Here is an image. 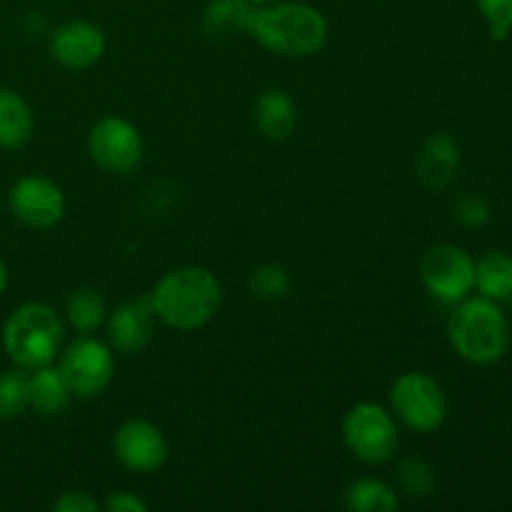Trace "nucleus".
<instances>
[{
    "mask_svg": "<svg viewBox=\"0 0 512 512\" xmlns=\"http://www.w3.org/2000/svg\"><path fill=\"white\" fill-rule=\"evenodd\" d=\"M250 3H255V5H265V3H275V0H250Z\"/></svg>",
    "mask_w": 512,
    "mask_h": 512,
    "instance_id": "nucleus-30",
    "label": "nucleus"
},
{
    "mask_svg": "<svg viewBox=\"0 0 512 512\" xmlns=\"http://www.w3.org/2000/svg\"><path fill=\"white\" fill-rule=\"evenodd\" d=\"M343 503L353 512H393L398 510L400 498L383 480L360 478L348 485Z\"/></svg>",
    "mask_w": 512,
    "mask_h": 512,
    "instance_id": "nucleus-20",
    "label": "nucleus"
},
{
    "mask_svg": "<svg viewBox=\"0 0 512 512\" xmlns=\"http://www.w3.org/2000/svg\"><path fill=\"white\" fill-rule=\"evenodd\" d=\"M453 215L460 225L465 228H483L485 223H490V205L485 203L478 195H463V198L455 200Z\"/></svg>",
    "mask_w": 512,
    "mask_h": 512,
    "instance_id": "nucleus-26",
    "label": "nucleus"
},
{
    "mask_svg": "<svg viewBox=\"0 0 512 512\" xmlns=\"http://www.w3.org/2000/svg\"><path fill=\"white\" fill-rule=\"evenodd\" d=\"M475 288L483 298L508 300L512 293V255L490 250L475 263Z\"/></svg>",
    "mask_w": 512,
    "mask_h": 512,
    "instance_id": "nucleus-18",
    "label": "nucleus"
},
{
    "mask_svg": "<svg viewBox=\"0 0 512 512\" xmlns=\"http://www.w3.org/2000/svg\"><path fill=\"white\" fill-rule=\"evenodd\" d=\"M8 280H10V275H8V265L3 263V258H0V295L5 293V288H8Z\"/></svg>",
    "mask_w": 512,
    "mask_h": 512,
    "instance_id": "nucleus-29",
    "label": "nucleus"
},
{
    "mask_svg": "<svg viewBox=\"0 0 512 512\" xmlns=\"http://www.w3.org/2000/svg\"><path fill=\"white\" fill-rule=\"evenodd\" d=\"M105 33L90 20H70L63 23L50 38V55L58 65L68 70L93 68L105 53Z\"/></svg>",
    "mask_w": 512,
    "mask_h": 512,
    "instance_id": "nucleus-12",
    "label": "nucleus"
},
{
    "mask_svg": "<svg viewBox=\"0 0 512 512\" xmlns=\"http://www.w3.org/2000/svg\"><path fill=\"white\" fill-rule=\"evenodd\" d=\"M10 213L28 228H53L65 213V195L55 180L45 175H23L8 193Z\"/></svg>",
    "mask_w": 512,
    "mask_h": 512,
    "instance_id": "nucleus-11",
    "label": "nucleus"
},
{
    "mask_svg": "<svg viewBox=\"0 0 512 512\" xmlns=\"http://www.w3.org/2000/svg\"><path fill=\"white\" fill-rule=\"evenodd\" d=\"M293 288V275L285 265L278 263H265L258 265L253 273L248 275V290L253 298L265 300V303H275L283 300L285 295Z\"/></svg>",
    "mask_w": 512,
    "mask_h": 512,
    "instance_id": "nucleus-23",
    "label": "nucleus"
},
{
    "mask_svg": "<svg viewBox=\"0 0 512 512\" xmlns=\"http://www.w3.org/2000/svg\"><path fill=\"white\" fill-rule=\"evenodd\" d=\"M420 278L440 303L458 305L475 288V260L458 245L438 243L420 260Z\"/></svg>",
    "mask_w": 512,
    "mask_h": 512,
    "instance_id": "nucleus-8",
    "label": "nucleus"
},
{
    "mask_svg": "<svg viewBox=\"0 0 512 512\" xmlns=\"http://www.w3.org/2000/svg\"><path fill=\"white\" fill-rule=\"evenodd\" d=\"M155 318L175 330H198L218 315L223 303L220 280L200 265H185L165 273L148 295Z\"/></svg>",
    "mask_w": 512,
    "mask_h": 512,
    "instance_id": "nucleus-2",
    "label": "nucleus"
},
{
    "mask_svg": "<svg viewBox=\"0 0 512 512\" xmlns=\"http://www.w3.org/2000/svg\"><path fill=\"white\" fill-rule=\"evenodd\" d=\"M35 118L28 100L15 90H0V148L18 150L33 138Z\"/></svg>",
    "mask_w": 512,
    "mask_h": 512,
    "instance_id": "nucleus-17",
    "label": "nucleus"
},
{
    "mask_svg": "<svg viewBox=\"0 0 512 512\" xmlns=\"http://www.w3.org/2000/svg\"><path fill=\"white\" fill-rule=\"evenodd\" d=\"M450 345L475 365L498 363L510 348V323L490 298H465L448 320Z\"/></svg>",
    "mask_w": 512,
    "mask_h": 512,
    "instance_id": "nucleus-3",
    "label": "nucleus"
},
{
    "mask_svg": "<svg viewBox=\"0 0 512 512\" xmlns=\"http://www.w3.org/2000/svg\"><path fill=\"white\" fill-rule=\"evenodd\" d=\"M345 448L365 465H383L395 458L400 445L398 425L390 410L378 403H358L343 418Z\"/></svg>",
    "mask_w": 512,
    "mask_h": 512,
    "instance_id": "nucleus-5",
    "label": "nucleus"
},
{
    "mask_svg": "<svg viewBox=\"0 0 512 512\" xmlns=\"http://www.w3.org/2000/svg\"><path fill=\"white\" fill-rule=\"evenodd\" d=\"M108 512H148V503L143 498H138L130 490H115L105 498V503L100 505Z\"/></svg>",
    "mask_w": 512,
    "mask_h": 512,
    "instance_id": "nucleus-28",
    "label": "nucleus"
},
{
    "mask_svg": "<svg viewBox=\"0 0 512 512\" xmlns=\"http://www.w3.org/2000/svg\"><path fill=\"white\" fill-rule=\"evenodd\" d=\"M70 400H73V393H70L63 373L53 368V363L30 370V410L43 418H53L68 408Z\"/></svg>",
    "mask_w": 512,
    "mask_h": 512,
    "instance_id": "nucleus-16",
    "label": "nucleus"
},
{
    "mask_svg": "<svg viewBox=\"0 0 512 512\" xmlns=\"http://www.w3.org/2000/svg\"><path fill=\"white\" fill-rule=\"evenodd\" d=\"M253 5L250 0H213L203 13V30L210 38H230L233 33H245Z\"/></svg>",
    "mask_w": 512,
    "mask_h": 512,
    "instance_id": "nucleus-19",
    "label": "nucleus"
},
{
    "mask_svg": "<svg viewBox=\"0 0 512 512\" xmlns=\"http://www.w3.org/2000/svg\"><path fill=\"white\" fill-rule=\"evenodd\" d=\"M53 510L58 512H95L100 510V503L93 498V495L83 493V490H70V493H63L53 503Z\"/></svg>",
    "mask_w": 512,
    "mask_h": 512,
    "instance_id": "nucleus-27",
    "label": "nucleus"
},
{
    "mask_svg": "<svg viewBox=\"0 0 512 512\" xmlns=\"http://www.w3.org/2000/svg\"><path fill=\"white\" fill-rule=\"evenodd\" d=\"M58 370L73 398L93 400L103 395L115 378L113 348L93 335H80L60 355Z\"/></svg>",
    "mask_w": 512,
    "mask_h": 512,
    "instance_id": "nucleus-7",
    "label": "nucleus"
},
{
    "mask_svg": "<svg viewBox=\"0 0 512 512\" xmlns=\"http://www.w3.org/2000/svg\"><path fill=\"white\" fill-rule=\"evenodd\" d=\"M108 345L123 355H138L153 340L155 310L150 298L123 303L108 315Z\"/></svg>",
    "mask_w": 512,
    "mask_h": 512,
    "instance_id": "nucleus-13",
    "label": "nucleus"
},
{
    "mask_svg": "<svg viewBox=\"0 0 512 512\" xmlns=\"http://www.w3.org/2000/svg\"><path fill=\"white\" fill-rule=\"evenodd\" d=\"M63 343V320L50 305L25 303L3 325V348L18 368L35 370L50 365Z\"/></svg>",
    "mask_w": 512,
    "mask_h": 512,
    "instance_id": "nucleus-4",
    "label": "nucleus"
},
{
    "mask_svg": "<svg viewBox=\"0 0 512 512\" xmlns=\"http://www.w3.org/2000/svg\"><path fill=\"white\" fill-rule=\"evenodd\" d=\"M30 410V370L8 368L0 373V418L15 420Z\"/></svg>",
    "mask_w": 512,
    "mask_h": 512,
    "instance_id": "nucleus-22",
    "label": "nucleus"
},
{
    "mask_svg": "<svg viewBox=\"0 0 512 512\" xmlns=\"http://www.w3.org/2000/svg\"><path fill=\"white\" fill-rule=\"evenodd\" d=\"M88 153L110 175H130L143 160V138L130 120L105 115L90 128Z\"/></svg>",
    "mask_w": 512,
    "mask_h": 512,
    "instance_id": "nucleus-9",
    "label": "nucleus"
},
{
    "mask_svg": "<svg viewBox=\"0 0 512 512\" xmlns=\"http://www.w3.org/2000/svg\"><path fill=\"white\" fill-rule=\"evenodd\" d=\"M508 300H510V303H512V293H510V298H508Z\"/></svg>",
    "mask_w": 512,
    "mask_h": 512,
    "instance_id": "nucleus-31",
    "label": "nucleus"
},
{
    "mask_svg": "<svg viewBox=\"0 0 512 512\" xmlns=\"http://www.w3.org/2000/svg\"><path fill=\"white\" fill-rule=\"evenodd\" d=\"M253 123L263 138L275 140V143L288 140L290 135L295 133V125H298V108H295V100L290 98L285 90H265V93H260V98L255 100Z\"/></svg>",
    "mask_w": 512,
    "mask_h": 512,
    "instance_id": "nucleus-15",
    "label": "nucleus"
},
{
    "mask_svg": "<svg viewBox=\"0 0 512 512\" xmlns=\"http://www.w3.org/2000/svg\"><path fill=\"white\" fill-rule=\"evenodd\" d=\"M245 35L283 58H310L328 43V20L308 3L253 5Z\"/></svg>",
    "mask_w": 512,
    "mask_h": 512,
    "instance_id": "nucleus-1",
    "label": "nucleus"
},
{
    "mask_svg": "<svg viewBox=\"0 0 512 512\" xmlns=\"http://www.w3.org/2000/svg\"><path fill=\"white\" fill-rule=\"evenodd\" d=\"M113 453L123 468L133 473H158L168 463L170 445L165 440L163 430L150 420L133 418L125 420L113 435Z\"/></svg>",
    "mask_w": 512,
    "mask_h": 512,
    "instance_id": "nucleus-10",
    "label": "nucleus"
},
{
    "mask_svg": "<svg viewBox=\"0 0 512 512\" xmlns=\"http://www.w3.org/2000/svg\"><path fill=\"white\" fill-rule=\"evenodd\" d=\"M488 23L490 38L505 40L512 30V0H475Z\"/></svg>",
    "mask_w": 512,
    "mask_h": 512,
    "instance_id": "nucleus-25",
    "label": "nucleus"
},
{
    "mask_svg": "<svg viewBox=\"0 0 512 512\" xmlns=\"http://www.w3.org/2000/svg\"><path fill=\"white\" fill-rule=\"evenodd\" d=\"M65 318H68L70 328L78 330L80 335H90L105 323L108 308H105L100 293L90 288H78L70 293L68 303H65Z\"/></svg>",
    "mask_w": 512,
    "mask_h": 512,
    "instance_id": "nucleus-21",
    "label": "nucleus"
},
{
    "mask_svg": "<svg viewBox=\"0 0 512 512\" xmlns=\"http://www.w3.org/2000/svg\"><path fill=\"white\" fill-rule=\"evenodd\" d=\"M390 408L405 428L435 433L448 418V398L433 375L403 373L390 388Z\"/></svg>",
    "mask_w": 512,
    "mask_h": 512,
    "instance_id": "nucleus-6",
    "label": "nucleus"
},
{
    "mask_svg": "<svg viewBox=\"0 0 512 512\" xmlns=\"http://www.w3.org/2000/svg\"><path fill=\"white\" fill-rule=\"evenodd\" d=\"M398 485L408 498H428L435 490V468L428 460L405 455L398 460Z\"/></svg>",
    "mask_w": 512,
    "mask_h": 512,
    "instance_id": "nucleus-24",
    "label": "nucleus"
},
{
    "mask_svg": "<svg viewBox=\"0 0 512 512\" xmlns=\"http://www.w3.org/2000/svg\"><path fill=\"white\" fill-rule=\"evenodd\" d=\"M420 183L433 193H443L455 183L460 170V145L455 143L453 135L433 133L420 148L418 160H415Z\"/></svg>",
    "mask_w": 512,
    "mask_h": 512,
    "instance_id": "nucleus-14",
    "label": "nucleus"
}]
</instances>
